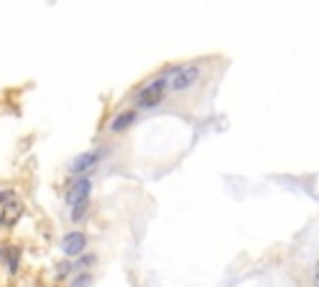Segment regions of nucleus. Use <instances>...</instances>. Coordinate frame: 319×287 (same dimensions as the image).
Segmentation results:
<instances>
[{
  "instance_id": "f257e3e1",
  "label": "nucleus",
  "mask_w": 319,
  "mask_h": 287,
  "mask_svg": "<svg viewBox=\"0 0 319 287\" xmlns=\"http://www.w3.org/2000/svg\"><path fill=\"white\" fill-rule=\"evenodd\" d=\"M197 80H200V65L197 63H187V65L172 68L169 70V80H167V90H172V93L187 90L189 85H195Z\"/></svg>"
},
{
  "instance_id": "f03ea898",
  "label": "nucleus",
  "mask_w": 319,
  "mask_h": 287,
  "mask_svg": "<svg viewBox=\"0 0 319 287\" xmlns=\"http://www.w3.org/2000/svg\"><path fill=\"white\" fill-rule=\"evenodd\" d=\"M167 80L169 75H157L155 80H150L142 90H140V95H137V105L140 108H155V105H160L165 95H167Z\"/></svg>"
},
{
  "instance_id": "7ed1b4c3",
  "label": "nucleus",
  "mask_w": 319,
  "mask_h": 287,
  "mask_svg": "<svg viewBox=\"0 0 319 287\" xmlns=\"http://www.w3.org/2000/svg\"><path fill=\"white\" fill-rule=\"evenodd\" d=\"M90 190H93V182H90V177H88V175L77 177L75 182L70 185L68 195H65V202H68V208H75V205H80L82 200H90Z\"/></svg>"
},
{
  "instance_id": "20e7f679",
  "label": "nucleus",
  "mask_w": 319,
  "mask_h": 287,
  "mask_svg": "<svg viewBox=\"0 0 319 287\" xmlns=\"http://www.w3.org/2000/svg\"><path fill=\"white\" fill-rule=\"evenodd\" d=\"M105 155V150H90V153H82V155H77L75 160L70 162V172L73 175H85V172L90 170V168H95L97 162H100V157Z\"/></svg>"
},
{
  "instance_id": "39448f33",
  "label": "nucleus",
  "mask_w": 319,
  "mask_h": 287,
  "mask_svg": "<svg viewBox=\"0 0 319 287\" xmlns=\"http://www.w3.org/2000/svg\"><path fill=\"white\" fill-rule=\"evenodd\" d=\"M88 245V235L85 232H68L65 237H62V252L65 255H80L82 250Z\"/></svg>"
},
{
  "instance_id": "423d86ee",
  "label": "nucleus",
  "mask_w": 319,
  "mask_h": 287,
  "mask_svg": "<svg viewBox=\"0 0 319 287\" xmlns=\"http://www.w3.org/2000/svg\"><path fill=\"white\" fill-rule=\"evenodd\" d=\"M23 215V202L20 200H13L8 205H3V215H0V225L3 228H13L18 222V217Z\"/></svg>"
},
{
  "instance_id": "0eeeda50",
  "label": "nucleus",
  "mask_w": 319,
  "mask_h": 287,
  "mask_svg": "<svg viewBox=\"0 0 319 287\" xmlns=\"http://www.w3.org/2000/svg\"><path fill=\"white\" fill-rule=\"evenodd\" d=\"M135 117H137L135 110H125V113H120L113 122H110V133H122V130H127L132 122H135Z\"/></svg>"
},
{
  "instance_id": "6e6552de",
  "label": "nucleus",
  "mask_w": 319,
  "mask_h": 287,
  "mask_svg": "<svg viewBox=\"0 0 319 287\" xmlns=\"http://www.w3.org/2000/svg\"><path fill=\"white\" fill-rule=\"evenodd\" d=\"M18 257H20V250L18 248H3L0 250V260L8 262V268L15 270L18 268Z\"/></svg>"
},
{
  "instance_id": "1a4fd4ad",
  "label": "nucleus",
  "mask_w": 319,
  "mask_h": 287,
  "mask_svg": "<svg viewBox=\"0 0 319 287\" xmlns=\"http://www.w3.org/2000/svg\"><path fill=\"white\" fill-rule=\"evenodd\" d=\"M88 210H90V200H82L80 205L70 208V212H73V222H82L85 215H88Z\"/></svg>"
},
{
  "instance_id": "9d476101",
  "label": "nucleus",
  "mask_w": 319,
  "mask_h": 287,
  "mask_svg": "<svg viewBox=\"0 0 319 287\" xmlns=\"http://www.w3.org/2000/svg\"><path fill=\"white\" fill-rule=\"evenodd\" d=\"M93 262H95V255H85V257H80L77 262H73V270L88 268V265H93Z\"/></svg>"
},
{
  "instance_id": "9b49d317",
  "label": "nucleus",
  "mask_w": 319,
  "mask_h": 287,
  "mask_svg": "<svg viewBox=\"0 0 319 287\" xmlns=\"http://www.w3.org/2000/svg\"><path fill=\"white\" fill-rule=\"evenodd\" d=\"M15 200V192L13 190H3L0 192V205H8V202H13Z\"/></svg>"
},
{
  "instance_id": "f8f14e48",
  "label": "nucleus",
  "mask_w": 319,
  "mask_h": 287,
  "mask_svg": "<svg viewBox=\"0 0 319 287\" xmlns=\"http://www.w3.org/2000/svg\"><path fill=\"white\" fill-rule=\"evenodd\" d=\"M90 282H93V277H90V275H80V277H77V282H73V287H88Z\"/></svg>"
},
{
  "instance_id": "ddd939ff",
  "label": "nucleus",
  "mask_w": 319,
  "mask_h": 287,
  "mask_svg": "<svg viewBox=\"0 0 319 287\" xmlns=\"http://www.w3.org/2000/svg\"><path fill=\"white\" fill-rule=\"evenodd\" d=\"M312 277H314V287H319V262L314 265V275Z\"/></svg>"
}]
</instances>
